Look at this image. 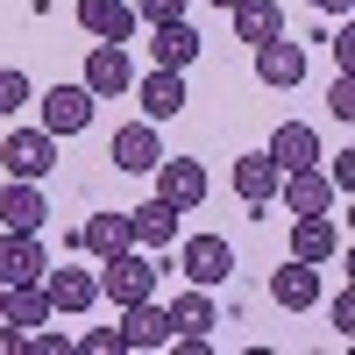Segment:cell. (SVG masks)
<instances>
[{
	"mask_svg": "<svg viewBox=\"0 0 355 355\" xmlns=\"http://www.w3.org/2000/svg\"><path fill=\"white\" fill-rule=\"evenodd\" d=\"M277 199L291 206V214H327V206H334V185H327V171H320V164H306V171H284Z\"/></svg>",
	"mask_w": 355,
	"mask_h": 355,
	"instance_id": "ffe728a7",
	"label": "cell"
},
{
	"mask_svg": "<svg viewBox=\"0 0 355 355\" xmlns=\"http://www.w3.org/2000/svg\"><path fill=\"white\" fill-rule=\"evenodd\" d=\"M43 270H50L43 234H8V242H0V284H36Z\"/></svg>",
	"mask_w": 355,
	"mask_h": 355,
	"instance_id": "ac0fdd59",
	"label": "cell"
},
{
	"mask_svg": "<svg viewBox=\"0 0 355 355\" xmlns=\"http://www.w3.org/2000/svg\"><path fill=\"white\" fill-rule=\"evenodd\" d=\"M256 78H263V85H277V93H291V85L306 78V50L291 43V36H270V43H256Z\"/></svg>",
	"mask_w": 355,
	"mask_h": 355,
	"instance_id": "5bb4252c",
	"label": "cell"
},
{
	"mask_svg": "<svg viewBox=\"0 0 355 355\" xmlns=\"http://www.w3.org/2000/svg\"><path fill=\"white\" fill-rule=\"evenodd\" d=\"M0 320H8V327H21V334L50 327V291H43V277H36V284H8V299H0Z\"/></svg>",
	"mask_w": 355,
	"mask_h": 355,
	"instance_id": "7402d4cb",
	"label": "cell"
},
{
	"mask_svg": "<svg viewBox=\"0 0 355 355\" xmlns=\"http://www.w3.org/2000/svg\"><path fill=\"white\" fill-rule=\"evenodd\" d=\"M313 8H320V15H348L355 0H313Z\"/></svg>",
	"mask_w": 355,
	"mask_h": 355,
	"instance_id": "836d02e7",
	"label": "cell"
},
{
	"mask_svg": "<svg viewBox=\"0 0 355 355\" xmlns=\"http://www.w3.org/2000/svg\"><path fill=\"white\" fill-rule=\"evenodd\" d=\"M107 157H114V171H128V178H150V171L164 164V142H157V121H128V128H114Z\"/></svg>",
	"mask_w": 355,
	"mask_h": 355,
	"instance_id": "5b68a950",
	"label": "cell"
},
{
	"mask_svg": "<svg viewBox=\"0 0 355 355\" xmlns=\"http://www.w3.org/2000/svg\"><path fill=\"white\" fill-rule=\"evenodd\" d=\"M234 36L242 43H270V36H284V8L277 0H234Z\"/></svg>",
	"mask_w": 355,
	"mask_h": 355,
	"instance_id": "cb8c5ba5",
	"label": "cell"
},
{
	"mask_svg": "<svg viewBox=\"0 0 355 355\" xmlns=\"http://www.w3.org/2000/svg\"><path fill=\"white\" fill-rule=\"evenodd\" d=\"M128 8H135V21H178L185 0H128Z\"/></svg>",
	"mask_w": 355,
	"mask_h": 355,
	"instance_id": "f1b7e54d",
	"label": "cell"
},
{
	"mask_svg": "<svg viewBox=\"0 0 355 355\" xmlns=\"http://www.w3.org/2000/svg\"><path fill=\"white\" fill-rule=\"evenodd\" d=\"M0 299H8V284H0Z\"/></svg>",
	"mask_w": 355,
	"mask_h": 355,
	"instance_id": "d590c367",
	"label": "cell"
},
{
	"mask_svg": "<svg viewBox=\"0 0 355 355\" xmlns=\"http://www.w3.org/2000/svg\"><path fill=\"white\" fill-rule=\"evenodd\" d=\"M214 8H234V0H214Z\"/></svg>",
	"mask_w": 355,
	"mask_h": 355,
	"instance_id": "e575fe53",
	"label": "cell"
},
{
	"mask_svg": "<svg viewBox=\"0 0 355 355\" xmlns=\"http://www.w3.org/2000/svg\"><path fill=\"white\" fill-rule=\"evenodd\" d=\"M0 164H8V178H50V164H57V135L50 128H15L8 142H0Z\"/></svg>",
	"mask_w": 355,
	"mask_h": 355,
	"instance_id": "3957f363",
	"label": "cell"
},
{
	"mask_svg": "<svg viewBox=\"0 0 355 355\" xmlns=\"http://www.w3.org/2000/svg\"><path fill=\"white\" fill-rule=\"evenodd\" d=\"M327 50H334V64L348 71V64H355V28H334V43H327Z\"/></svg>",
	"mask_w": 355,
	"mask_h": 355,
	"instance_id": "1f68e13d",
	"label": "cell"
},
{
	"mask_svg": "<svg viewBox=\"0 0 355 355\" xmlns=\"http://www.w3.org/2000/svg\"><path fill=\"white\" fill-rule=\"evenodd\" d=\"M85 93H93V100H114V93H128V85H135V71H128V43H93V50H85Z\"/></svg>",
	"mask_w": 355,
	"mask_h": 355,
	"instance_id": "8992f818",
	"label": "cell"
},
{
	"mask_svg": "<svg viewBox=\"0 0 355 355\" xmlns=\"http://www.w3.org/2000/svg\"><path fill=\"white\" fill-rule=\"evenodd\" d=\"M157 291V263H150V249H114V256H100V299H114V306H135V299H150Z\"/></svg>",
	"mask_w": 355,
	"mask_h": 355,
	"instance_id": "6da1fadb",
	"label": "cell"
},
{
	"mask_svg": "<svg viewBox=\"0 0 355 355\" xmlns=\"http://www.w3.org/2000/svg\"><path fill=\"white\" fill-rule=\"evenodd\" d=\"M199 28L185 21V15H178V21H150V57H157V64L164 71H185V64H199Z\"/></svg>",
	"mask_w": 355,
	"mask_h": 355,
	"instance_id": "7c38bea8",
	"label": "cell"
},
{
	"mask_svg": "<svg viewBox=\"0 0 355 355\" xmlns=\"http://www.w3.org/2000/svg\"><path fill=\"white\" fill-rule=\"evenodd\" d=\"M327 114H334V121H355V78H348V71L327 85Z\"/></svg>",
	"mask_w": 355,
	"mask_h": 355,
	"instance_id": "83f0119b",
	"label": "cell"
},
{
	"mask_svg": "<svg viewBox=\"0 0 355 355\" xmlns=\"http://www.w3.org/2000/svg\"><path fill=\"white\" fill-rule=\"evenodd\" d=\"M214 291H206V284H192L185 291V299H178L171 306V334H185V341H214Z\"/></svg>",
	"mask_w": 355,
	"mask_h": 355,
	"instance_id": "603a6c76",
	"label": "cell"
},
{
	"mask_svg": "<svg viewBox=\"0 0 355 355\" xmlns=\"http://www.w3.org/2000/svg\"><path fill=\"white\" fill-rule=\"evenodd\" d=\"M21 348V327H8V320H0V355H15Z\"/></svg>",
	"mask_w": 355,
	"mask_h": 355,
	"instance_id": "d6a6232c",
	"label": "cell"
},
{
	"mask_svg": "<svg viewBox=\"0 0 355 355\" xmlns=\"http://www.w3.org/2000/svg\"><path fill=\"white\" fill-rule=\"evenodd\" d=\"M270 299H277L284 313H313V306H320V263H299V256H291L284 270H270Z\"/></svg>",
	"mask_w": 355,
	"mask_h": 355,
	"instance_id": "9a60e30c",
	"label": "cell"
},
{
	"mask_svg": "<svg viewBox=\"0 0 355 355\" xmlns=\"http://www.w3.org/2000/svg\"><path fill=\"white\" fill-rule=\"evenodd\" d=\"M178 277L185 284H227L234 277V242L227 234H192V242H178Z\"/></svg>",
	"mask_w": 355,
	"mask_h": 355,
	"instance_id": "7a4b0ae2",
	"label": "cell"
},
{
	"mask_svg": "<svg viewBox=\"0 0 355 355\" xmlns=\"http://www.w3.org/2000/svg\"><path fill=\"white\" fill-rule=\"evenodd\" d=\"M50 206H43V185L36 178H8L0 185V234H43Z\"/></svg>",
	"mask_w": 355,
	"mask_h": 355,
	"instance_id": "277c9868",
	"label": "cell"
},
{
	"mask_svg": "<svg viewBox=\"0 0 355 355\" xmlns=\"http://www.w3.org/2000/svg\"><path fill=\"white\" fill-rule=\"evenodd\" d=\"M43 128L57 142L85 135V128H93V93H85V85H50V93H43Z\"/></svg>",
	"mask_w": 355,
	"mask_h": 355,
	"instance_id": "52a82bcc",
	"label": "cell"
},
{
	"mask_svg": "<svg viewBox=\"0 0 355 355\" xmlns=\"http://www.w3.org/2000/svg\"><path fill=\"white\" fill-rule=\"evenodd\" d=\"M71 348H78V355H128V348H121V327H85Z\"/></svg>",
	"mask_w": 355,
	"mask_h": 355,
	"instance_id": "4316f807",
	"label": "cell"
},
{
	"mask_svg": "<svg viewBox=\"0 0 355 355\" xmlns=\"http://www.w3.org/2000/svg\"><path fill=\"white\" fill-rule=\"evenodd\" d=\"M277 185H284V171H277V157H270V150L234 157V192H242L249 206H270V199H277Z\"/></svg>",
	"mask_w": 355,
	"mask_h": 355,
	"instance_id": "e0dca14e",
	"label": "cell"
},
{
	"mask_svg": "<svg viewBox=\"0 0 355 355\" xmlns=\"http://www.w3.org/2000/svg\"><path fill=\"white\" fill-rule=\"evenodd\" d=\"M78 28L93 43H128L135 36V8L128 0H78Z\"/></svg>",
	"mask_w": 355,
	"mask_h": 355,
	"instance_id": "2e32d148",
	"label": "cell"
},
{
	"mask_svg": "<svg viewBox=\"0 0 355 355\" xmlns=\"http://www.w3.org/2000/svg\"><path fill=\"white\" fill-rule=\"evenodd\" d=\"M0 242H8V234H0Z\"/></svg>",
	"mask_w": 355,
	"mask_h": 355,
	"instance_id": "8d00e7d4",
	"label": "cell"
},
{
	"mask_svg": "<svg viewBox=\"0 0 355 355\" xmlns=\"http://www.w3.org/2000/svg\"><path fill=\"white\" fill-rule=\"evenodd\" d=\"M150 178H157V199H171L178 214H192V206L206 199V171H199L192 157H171V150H164V164H157Z\"/></svg>",
	"mask_w": 355,
	"mask_h": 355,
	"instance_id": "30bf717a",
	"label": "cell"
},
{
	"mask_svg": "<svg viewBox=\"0 0 355 355\" xmlns=\"http://www.w3.org/2000/svg\"><path fill=\"white\" fill-rule=\"evenodd\" d=\"M135 93H142V121H171V114H185V71L150 64V78H142Z\"/></svg>",
	"mask_w": 355,
	"mask_h": 355,
	"instance_id": "44dd1931",
	"label": "cell"
},
{
	"mask_svg": "<svg viewBox=\"0 0 355 355\" xmlns=\"http://www.w3.org/2000/svg\"><path fill=\"white\" fill-rule=\"evenodd\" d=\"M121 348H171V306H157V291L121 306Z\"/></svg>",
	"mask_w": 355,
	"mask_h": 355,
	"instance_id": "8fae6325",
	"label": "cell"
},
{
	"mask_svg": "<svg viewBox=\"0 0 355 355\" xmlns=\"http://www.w3.org/2000/svg\"><path fill=\"white\" fill-rule=\"evenodd\" d=\"M327 320H334V334H355V291H341V299L327 306Z\"/></svg>",
	"mask_w": 355,
	"mask_h": 355,
	"instance_id": "4dcf8cb0",
	"label": "cell"
},
{
	"mask_svg": "<svg viewBox=\"0 0 355 355\" xmlns=\"http://www.w3.org/2000/svg\"><path fill=\"white\" fill-rule=\"evenodd\" d=\"M327 185H334V192H348V185H355V150H334V164H327Z\"/></svg>",
	"mask_w": 355,
	"mask_h": 355,
	"instance_id": "f546056e",
	"label": "cell"
},
{
	"mask_svg": "<svg viewBox=\"0 0 355 355\" xmlns=\"http://www.w3.org/2000/svg\"><path fill=\"white\" fill-rule=\"evenodd\" d=\"M78 249L85 256H114V249H128V214H93L78 227Z\"/></svg>",
	"mask_w": 355,
	"mask_h": 355,
	"instance_id": "d4e9b609",
	"label": "cell"
},
{
	"mask_svg": "<svg viewBox=\"0 0 355 355\" xmlns=\"http://www.w3.org/2000/svg\"><path fill=\"white\" fill-rule=\"evenodd\" d=\"M291 256L327 270V256H341V227L327 214H291Z\"/></svg>",
	"mask_w": 355,
	"mask_h": 355,
	"instance_id": "4fadbf2b",
	"label": "cell"
},
{
	"mask_svg": "<svg viewBox=\"0 0 355 355\" xmlns=\"http://www.w3.org/2000/svg\"><path fill=\"white\" fill-rule=\"evenodd\" d=\"M128 242L150 249V256H164V249L178 242V206H171V199H142V206H128Z\"/></svg>",
	"mask_w": 355,
	"mask_h": 355,
	"instance_id": "9c48e42d",
	"label": "cell"
},
{
	"mask_svg": "<svg viewBox=\"0 0 355 355\" xmlns=\"http://www.w3.org/2000/svg\"><path fill=\"white\" fill-rule=\"evenodd\" d=\"M28 100H36V85H28V71H15V64H0V114H21Z\"/></svg>",
	"mask_w": 355,
	"mask_h": 355,
	"instance_id": "484cf974",
	"label": "cell"
},
{
	"mask_svg": "<svg viewBox=\"0 0 355 355\" xmlns=\"http://www.w3.org/2000/svg\"><path fill=\"white\" fill-rule=\"evenodd\" d=\"M43 291H50V313H85L100 299V270H78V263H50L43 270Z\"/></svg>",
	"mask_w": 355,
	"mask_h": 355,
	"instance_id": "ba28073f",
	"label": "cell"
},
{
	"mask_svg": "<svg viewBox=\"0 0 355 355\" xmlns=\"http://www.w3.org/2000/svg\"><path fill=\"white\" fill-rule=\"evenodd\" d=\"M270 157H277V171H306L327 150H320V128L313 121H284V128H270Z\"/></svg>",
	"mask_w": 355,
	"mask_h": 355,
	"instance_id": "d6986e66",
	"label": "cell"
}]
</instances>
